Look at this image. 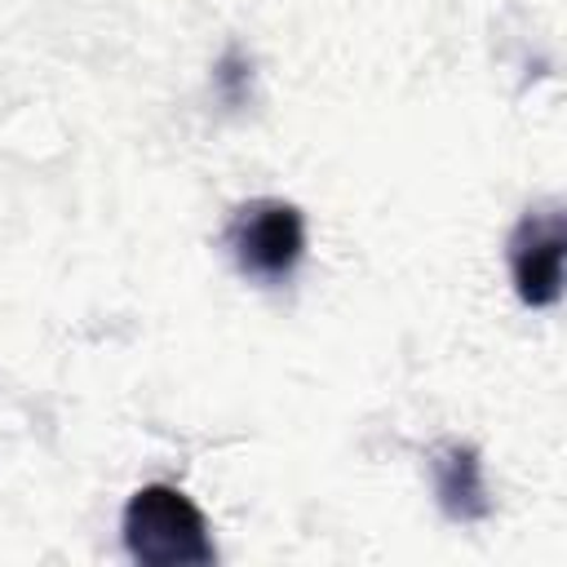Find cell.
I'll list each match as a JSON object with an SVG mask.
<instances>
[{"mask_svg": "<svg viewBox=\"0 0 567 567\" xmlns=\"http://www.w3.org/2000/svg\"><path fill=\"white\" fill-rule=\"evenodd\" d=\"M124 549L142 567H208L217 558L208 518L173 483H146L124 505Z\"/></svg>", "mask_w": 567, "mask_h": 567, "instance_id": "6da1fadb", "label": "cell"}, {"mask_svg": "<svg viewBox=\"0 0 567 567\" xmlns=\"http://www.w3.org/2000/svg\"><path fill=\"white\" fill-rule=\"evenodd\" d=\"M509 279L523 306L545 310L563 297V257H567V217L563 208H532L509 230Z\"/></svg>", "mask_w": 567, "mask_h": 567, "instance_id": "3957f363", "label": "cell"}, {"mask_svg": "<svg viewBox=\"0 0 567 567\" xmlns=\"http://www.w3.org/2000/svg\"><path fill=\"white\" fill-rule=\"evenodd\" d=\"M430 478H434V501L452 523H483L492 514L478 447L456 443V439L439 443L430 452Z\"/></svg>", "mask_w": 567, "mask_h": 567, "instance_id": "277c9868", "label": "cell"}, {"mask_svg": "<svg viewBox=\"0 0 567 567\" xmlns=\"http://www.w3.org/2000/svg\"><path fill=\"white\" fill-rule=\"evenodd\" d=\"M226 248L244 275L284 284L306 257V217L288 199H248L226 226Z\"/></svg>", "mask_w": 567, "mask_h": 567, "instance_id": "7a4b0ae2", "label": "cell"}]
</instances>
